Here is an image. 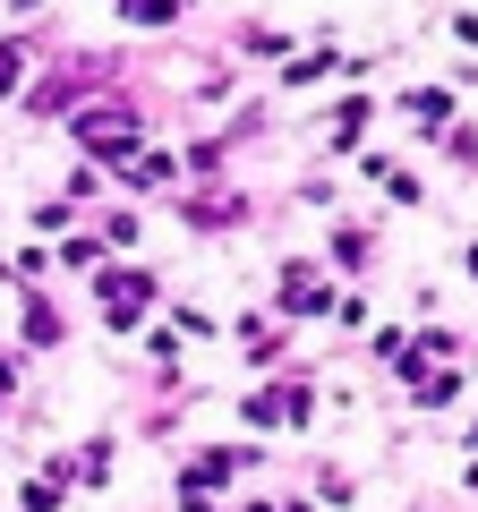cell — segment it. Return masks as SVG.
<instances>
[{"label":"cell","mask_w":478,"mask_h":512,"mask_svg":"<svg viewBox=\"0 0 478 512\" xmlns=\"http://www.w3.org/2000/svg\"><path fill=\"white\" fill-rule=\"evenodd\" d=\"M146 299H154L146 274H111V282H103V316H111V325H137V308H146Z\"/></svg>","instance_id":"cell-1"},{"label":"cell","mask_w":478,"mask_h":512,"mask_svg":"<svg viewBox=\"0 0 478 512\" xmlns=\"http://www.w3.org/2000/svg\"><path fill=\"white\" fill-rule=\"evenodd\" d=\"M282 308H291V316H316V308H325V282H316L308 265H291V274H282Z\"/></svg>","instance_id":"cell-2"},{"label":"cell","mask_w":478,"mask_h":512,"mask_svg":"<svg viewBox=\"0 0 478 512\" xmlns=\"http://www.w3.org/2000/svg\"><path fill=\"white\" fill-rule=\"evenodd\" d=\"M9 86H18V52H0V94H9Z\"/></svg>","instance_id":"cell-3"},{"label":"cell","mask_w":478,"mask_h":512,"mask_svg":"<svg viewBox=\"0 0 478 512\" xmlns=\"http://www.w3.org/2000/svg\"><path fill=\"white\" fill-rule=\"evenodd\" d=\"M239 512H265V504H239Z\"/></svg>","instance_id":"cell-4"}]
</instances>
